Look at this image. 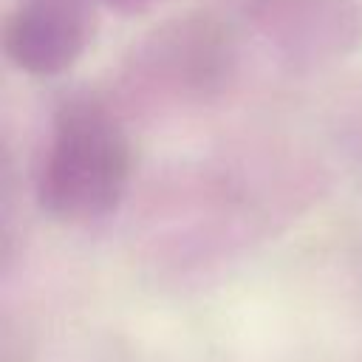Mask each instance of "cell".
Segmentation results:
<instances>
[{
  "mask_svg": "<svg viewBox=\"0 0 362 362\" xmlns=\"http://www.w3.org/2000/svg\"><path fill=\"white\" fill-rule=\"evenodd\" d=\"M6 42L25 71H65L88 42V14L79 0H28L8 23Z\"/></svg>",
  "mask_w": 362,
  "mask_h": 362,
  "instance_id": "7a4b0ae2",
  "label": "cell"
},
{
  "mask_svg": "<svg viewBox=\"0 0 362 362\" xmlns=\"http://www.w3.org/2000/svg\"><path fill=\"white\" fill-rule=\"evenodd\" d=\"M130 175V144L119 119L90 99L65 102L40 161V201L65 221L110 212Z\"/></svg>",
  "mask_w": 362,
  "mask_h": 362,
  "instance_id": "6da1fadb",
  "label": "cell"
}]
</instances>
